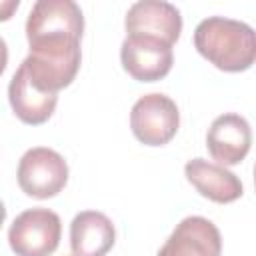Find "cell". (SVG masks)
Here are the masks:
<instances>
[{"instance_id": "1", "label": "cell", "mask_w": 256, "mask_h": 256, "mask_svg": "<svg viewBox=\"0 0 256 256\" xmlns=\"http://www.w3.org/2000/svg\"><path fill=\"white\" fill-rule=\"evenodd\" d=\"M84 14L72 0H38L26 18L30 54L22 66L46 92L58 94L80 70Z\"/></svg>"}, {"instance_id": "2", "label": "cell", "mask_w": 256, "mask_h": 256, "mask_svg": "<svg viewBox=\"0 0 256 256\" xmlns=\"http://www.w3.org/2000/svg\"><path fill=\"white\" fill-rule=\"evenodd\" d=\"M194 48L224 72H242L256 62V30L234 18L208 16L194 30Z\"/></svg>"}, {"instance_id": "3", "label": "cell", "mask_w": 256, "mask_h": 256, "mask_svg": "<svg viewBox=\"0 0 256 256\" xmlns=\"http://www.w3.org/2000/svg\"><path fill=\"white\" fill-rule=\"evenodd\" d=\"M60 236V216L48 208H28L8 228V244L16 256H50L58 248Z\"/></svg>"}, {"instance_id": "4", "label": "cell", "mask_w": 256, "mask_h": 256, "mask_svg": "<svg viewBox=\"0 0 256 256\" xmlns=\"http://www.w3.org/2000/svg\"><path fill=\"white\" fill-rule=\"evenodd\" d=\"M16 176L18 186L26 196L46 200L64 190L68 182V164L56 150L36 146L22 154Z\"/></svg>"}, {"instance_id": "5", "label": "cell", "mask_w": 256, "mask_h": 256, "mask_svg": "<svg viewBox=\"0 0 256 256\" xmlns=\"http://www.w3.org/2000/svg\"><path fill=\"white\" fill-rule=\"evenodd\" d=\"M180 126V112L176 102L162 94L150 92L140 96L130 112V128L136 140L146 146L168 144Z\"/></svg>"}, {"instance_id": "6", "label": "cell", "mask_w": 256, "mask_h": 256, "mask_svg": "<svg viewBox=\"0 0 256 256\" xmlns=\"http://www.w3.org/2000/svg\"><path fill=\"white\" fill-rule=\"evenodd\" d=\"M122 68L138 82L162 80L174 64L172 46L148 38V36H126L120 46Z\"/></svg>"}, {"instance_id": "7", "label": "cell", "mask_w": 256, "mask_h": 256, "mask_svg": "<svg viewBox=\"0 0 256 256\" xmlns=\"http://www.w3.org/2000/svg\"><path fill=\"white\" fill-rule=\"evenodd\" d=\"M124 26L126 36H148L174 46L182 32V16L170 2L140 0L128 8Z\"/></svg>"}, {"instance_id": "8", "label": "cell", "mask_w": 256, "mask_h": 256, "mask_svg": "<svg viewBox=\"0 0 256 256\" xmlns=\"http://www.w3.org/2000/svg\"><path fill=\"white\" fill-rule=\"evenodd\" d=\"M222 236L204 216H186L176 224L156 256H220Z\"/></svg>"}, {"instance_id": "9", "label": "cell", "mask_w": 256, "mask_h": 256, "mask_svg": "<svg viewBox=\"0 0 256 256\" xmlns=\"http://www.w3.org/2000/svg\"><path fill=\"white\" fill-rule=\"evenodd\" d=\"M252 146V128L240 114L228 112L214 118L206 134V148L220 166L240 164Z\"/></svg>"}, {"instance_id": "10", "label": "cell", "mask_w": 256, "mask_h": 256, "mask_svg": "<svg viewBox=\"0 0 256 256\" xmlns=\"http://www.w3.org/2000/svg\"><path fill=\"white\" fill-rule=\"evenodd\" d=\"M8 102L14 114L30 126L44 124L56 110L58 94H50L42 90L20 64L18 70L12 74L8 84Z\"/></svg>"}, {"instance_id": "11", "label": "cell", "mask_w": 256, "mask_h": 256, "mask_svg": "<svg viewBox=\"0 0 256 256\" xmlns=\"http://www.w3.org/2000/svg\"><path fill=\"white\" fill-rule=\"evenodd\" d=\"M184 174L186 180L198 190V194H202L212 202L230 204L242 196L240 178L216 162H208L204 158H192L186 162Z\"/></svg>"}, {"instance_id": "12", "label": "cell", "mask_w": 256, "mask_h": 256, "mask_svg": "<svg viewBox=\"0 0 256 256\" xmlns=\"http://www.w3.org/2000/svg\"><path fill=\"white\" fill-rule=\"evenodd\" d=\"M116 242L112 220L98 210L78 212L70 222V248L74 256H106Z\"/></svg>"}, {"instance_id": "13", "label": "cell", "mask_w": 256, "mask_h": 256, "mask_svg": "<svg viewBox=\"0 0 256 256\" xmlns=\"http://www.w3.org/2000/svg\"><path fill=\"white\" fill-rule=\"evenodd\" d=\"M254 186H256V166H254Z\"/></svg>"}, {"instance_id": "14", "label": "cell", "mask_w": 256, "mask_h": 256, "mask_svg": "<svg viewBox=\"0 0 256 256\" xmlns=\"http://www.w3.org/2000/svg\"><path fill=\"white\" fill-rule=\"evenodd\" d=\"M72 256H74V254H72Z\"/></svg>"}]
</instances>
